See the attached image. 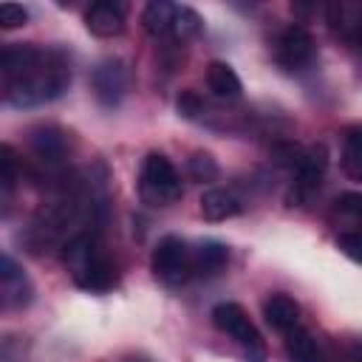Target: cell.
<instances>
[{
	"instance_id": "13",
	"label": "cell",
	"mask_w": 362,
	"mask_h": 362,
	"mask_svg": "<svg viewBox=\"0 0 362 362\" xmlns=\"http://www.w3.org/2000/svg\"><path fill=\"white\" fill-rule=\"evenodd\" d=\"M31 150L42 164H59L68 153V141L65 133L57 127H40L31 136Z\"/></svg>"
},
{
	"instance_id": "7",
	"label": "cell",
	"mask_w": 362,
	"mask_h": 362,
	"mask_svg": "<svg viewBox=\"0 0 362 362\" xmlns=\"http://www.w3.org/2000/svg\"><path fill=\"white\" fill-rule=\"evenodd\" d=\"M325 167H328L325 144H311L308 150H303V156L294 167V189H291L288 201H294V204L305 201V195H311L320 187V181L325 175Z\"/></svg>"
},
{
	"instance_id": "17",
	"label": "cell",
	"mask_w": 362,
	"mask_h": 362,
	"mask_svg": "<svg viewBox=\"0 0 362 362\" xmlns=\"http://www.w3.org/2000/svg\"><path fill=\"white\" fill-rule=\"evenodd\" d=\"M229 260V249L221 240H204L192 255V272L195 274H218Z\"/></svg>"
},
{
	"instance_id": "15",
	"label": "cell",
	"mask_w": 362,
	"mask_h": 362,
	"mask_svg": "<svg viewBox=\"0 0 362 362\" xmlns=\"http://www.w3.org/2000/svg\"><path fill=\"white\" fill-rule=\"evenodd\" d=\"M206 85L221 99H238L243 93V85H240V76L235 74V68L226 62H218V59L206 65Z\"/></svg>"
},
{
	"instance_id": "25",
	"label": "cell",
	"mask_w": 362,
	"mask_h": 362,
	"mask_svg": "<svg viewBox=\"0 0 362 362\" xmlns=\"http://www.w3.org/2000/svg\"><path fill=\"white\" fill-rule=\"evenodd\" d=\"M28 23V11L17 3H3L0 6V25L3 28H20Z\"/></svg>"
},
{
	"instance_id": "18",
	"label": "cell",
	"mask_w": 362,
	"mask_h": 362,
	"mask_svg": "<svg viewBox=\"0 0 362 362\" xmlns=\"http://www.w3.org/2000/svg\"><path fill=\"white\" fill-rule=\"evenodd\" d=\"M286 354H288L291 362H325L314 337L303 328H294V331L286 334Z\"/></svg>"
},
{
	"instance_id": "19",
	"label": "cell",
	"mask_w": 362,
	"mask_h": 362,
	"mask_svg": "<svg viewBox=\"0 0 362 362\" xmlns=\"http://www.w3.org/2000/svg\"><path fill=\"white\" fill-rule=\"evenodd\" d=\"M342 170L362 181V124L345 130V150H342Z\"/></svg>"
},
{
	"instance_id": "12",
	"label": "cell",
	"mask_w": 362,
	"mask_h": 362,
	"mask_svg": "<svg viewBox=\"0 0 362 362\" xmlns=\"http://www.w3.org/2000/svg\"><path fill=\"white\" fill-rule=\"evenodd\" d=\"M328 23L334 31H339L342 37H356L362 28V3L359 0H339V3H328L325 6Z\"/></svg>"
},
{
	"instance_id": "23",
	"label": "cell",
	"mask_w": 362,
	"mask_h": 362,
	"mask_svg": "<svg viewBox=\"0 0 362 362\" xmlns=\"http://www.w3.org/2000/svg\"><path fill=\"white\" fill-rule=\"evenodd\" d=\"M175 107H178V113L184 116V119H198L201 113H204V99L195 93V90H181L178 93V99H175Z\"/></svg>"
},
{
	"instance_id": "4",
	"label": "cell",
	"mask_w": 362,
	"mask_h": 362,
	"mask_svg": "<svg viewBox=\"0 0 362 362\" xmlns=\"http://www.w3.org/2000/svg\"><path fill=\"white\" fill-rule=\"evenodd\" d=\"M212 325L223 334H229L246 354L249 362H266V345L257 334V328L252 325L249 314L238 305V303H218L212 308Z\"/></svg>"
},
{
	"instance_id": "8",
	"label": "cell",
	"mask_w": 362,
	"mask_h": 362,
	"mask_svg": "<svg viewBox=\"0 0 362 362\" xmlns=\"http://www.w3.org/2000/svg\"><path fill=\"white\" fill-rule=\"evenodd\" d=\"M90 85L105 107H116L127 90V71L122 59H102L90 74Z\"/></svg>"
},
{
	"instance_id": "26",
	"label": "cell",
	"mask_w": 362,
	"mask_h": 362,
	"mask_svg": "<svg viewBox=\"0 0 362 362\" xmlns=\"http://www.w3.org/2000/svg\"><path fill=\"white\" fill-rule=\"evenodd\" d=\"M337 246H339L354 263L362 266V232H342V235L337 238Z\"/></svg>"
},
{
	"instance_id": "1",
	"label": "cell",
	"mask_w": 362,
	"mask_h": 362,
	"mask_svg": "<svg viewBox=\"0 0 362 362\" xmlns=\"http://www.w3.org/2000/svg\"><path fill=\"white\" fill-rule=\"evenodd\" d=\"M71 85V62L62 51H42L40 59L17 79L3 85V99L14 107H34L62 96Z\"/></svg>"
},
{
	"instance_id": "9",
	"label": "cell",
	"mask_w": 362,
	"mask_h": 362,
	"mask_svg": "<svg viewBox=\"0 0 362 362\" xmlns=\"http://www.w3.org/2000/svg\"><path fill=\"white\" fill-rule=\"evenodd\" d=\"M31 280L25 277V272L8 257L3 255L0 260V297H3V305L6 308H23L31 303Z\"/></svg>"
},
{
	"instance_id": "14",
	"label": "cell",
	"mask_w": 362,
	"mask_h": 362,
	"mask_svg": "<svg viewBox=\"0 0 362 362\" xmlns=\"http://www.w3.org/2000/svg\"><path fill=\"white\" fill-rule=\"evenodd\" d=\"M238 212H240V201L229 189L212 187L201 195V215L206 221H226V218H235Z\"/></svg>"
},
{
	"instance_id": "16",
	"label": "cell",
	"mask_w": 362,
	"mask_h": 362,
	"mask_svg": "<svg viewBox=\"0 0 362 362\" xmlns=\"http://www.w3.org/2000/svg\"><path fill=\"white\" fill-rule=\"evenodd\" d=\"M175 14H178V6H173V3H167V0H153V3L144 6L141 23H144L147 34H153V37H164V34H173Z\"/></svg>"
},
{
	"instance_id": "10",
	"label": "cell",
	"mask_w": 362,
	"mask_h": 362,
	"mask_svg": "<svg viewBox=\"0 0 362 362\" xmlns=\"http://www.w3.org/2000/svg\"><path fill=\"white\" fill-rule=\"evenodd\" d=\"M85 25L96 37H116L124 31V8L119 3L99 0L85 11Z\"/></svg>"
},
{
	"instance_id": "6",
	"label": "cell",
	"mask_w": 362,
	"mask_h": 362,
	"mask_svg": "<svg viewBox=\"0 0 362 362\" xmlns=\"http://www.w3.org/2000/svg\"><path fill=\"white\" fill-rule=\"evenodd\" d=\"M314 37L303 28V25H288L280 37H277V48H274V59L280 68L286 71H303L305 65H311L314 59Z\"/></svg>"
},
{
	"instance_id": "5",
	"label": "cell",
	"mask_w": 362,
	"mask_h": 362,
	"mask_svg": "<svg viewBox=\"0 0 362 362\" xmlns=\"http://www.w3.org/2000/svg\"><path fill=\"white\" fill-rule=\"evenodd\" d=\"M150 269L153 274L167 283V286H178L189 277L192 272V255L187 249V243L178 238V235H167L156 243L153 249V257H150Z\"/></svg>"
},
{
	"instance_id": "20",
	"label": "cell",
	"mask_w": 362,
	"mask_h": 362,
	"mask_svg": "<svg viewBox=\"0 0 362 362\" xmlns=\"http://www.w3.org/2000/svg\"><path fill=\"white\" fill-rule=\"evenodd\" d=\"M201 28H204L201 14H198L195 8H189V6H178L175 23H173V37H175V40H181V42H187V40L198 37V34H201Z\"/></svg>"
},
{
	"instance_id": "28",
	"label": "cell",
	"mask_w": 362,
	"mask_h": 362,
	"mask_svg": "<svg viewBox=\"0 0 362 362\" xmlns=\"http://www.w3.org/2000/svg\"><path fill=\"white\" fill-rule=\"evenodd\" d=\"M130 362H141V359H130Z\"/></svg>"
},
{
	"instance_id": "24",
	"label": "cell",
	"mask_w": 362,
	"mask_h": 362,
	"mask_svg": "<svg viewBox=\"0 0 362 362\" xmlns=\"http://www.w3.org/2000/svg\"><path fill=\"white\" fill-rule=\"evenodd\" d=\"M337 215L348 221H362V192H345L337 198Z\"/></svg>"
},
{
	"instance_id": "22",
	"label": "cell",
	"mask_w": 362,
	"mask_h": 362,
	"mask_svg": "<svg viewBox=\"0 0 362 362\" xmlns=\"http://www.w3.org/2000/svg\"><path fill=\"white\" fill-rule=\"evenodd\" d=\"M14 184H17V158H14L11 144H3L0 147V187H3V198L11 195Z\"/></svg>"
},
{
	"instance_id": "11",
	"label": "cell",
	"mask_w": 362,
	"mask_h": 362,
	"mask_svg": "<svg viewBox=\"0 0 362 362\" xmlns=\"http://www.w3.org/2000/svg\"><path fill=\"white\" fill-rule=\"evenodd\" d=\"M263 317L266 322L274 328V331H294L297 328V320H300V308L297 303L288 297V294H272L266 303H263Z\"/></svg>"
},
{
	"instance_id": "2",
	"label": "cell",
	"mask_w": 362,
	"mask_h": 362,
	"mask_svg": "<svg viewBox=\"0 0 362 362\" xmlns=\"http://www.w3.org/2000/svg\"><path fill=\"white\" fill-rule=\"evenodd\" d=\"M65 266L71 269L74 280L79 288L85 291H107L116 283V266L110 263V257L102 252L99 240L90 232H79L65 243L62 252Z\"/></svg>"
},
{
	"instance_id": "3",
	"label": "cell",
	"mask_w": 362,
	"mask_h": 362,
	"mask_svg": "<svg viewBox=\"0 0 362 362\" xmlns=\"http://www.w3.org/2000/svg\"><path fill=\"white\" fill-rule=\"evenodd\" d=\"M139 198L147 206H170L181 198V178L164 153H150L139 173Z\"/></svg>"
},
{
	"instance_id": "21",
	"label": "cell",
	"mask_w": 362,
	"mask_h": 362,
	"mask_svg": "<svg viewBox=\"0 0 362 362\" xmlns=\"http://www.w3.org/2000/svg\"><path fill=\"white\" fill-rule=\"evenodd\" d=\"M187 173L192 181H201V184L215 181L218 178V161L209 153H192L187 158Z\"/></svg>"
},
{
	"instance_id": "27",
	"label": "cell",
	"mask_w": 362,
	"mask_h": 362,
	"mask_svg": "<svg viewBox=\"0 0 362 362\" xmlns=\"http://www.w3.org/2000/svg\"><path fill=\"white\" fill-rule=\"evenodd\" d=\"M354 40H356V42H359V45H362V28H359V34H356V37H354Z\"/></svg>"
}]
</instances>
